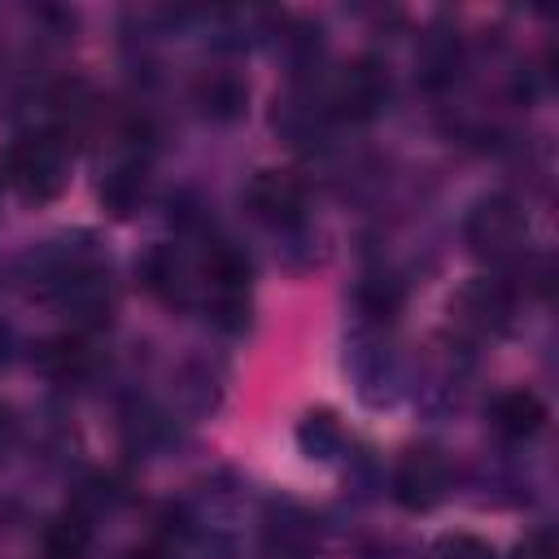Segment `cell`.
Listing matches in <instances>:
<instances>
[{
	"instance_id": "13",
	"label": "cell",
	"mask_w": 559,
	"mask_h": 559,
	"mask_svg": "<svg viewBox=\"0 0 559 559\" xmlns=\"http://www.w3.org/2000/svg\"><path fill=\"white\" fill-rule=\"evenodd\" d=\"M144 197V162L140 157H127V162H118L109 175H105V183H100V201H105V210L109 214H131L135 210V201Z\"/></svg>"
},
{
	"instance_id": "5",
	"label": "cell",
	"mask_w": 559,
	"mask_h": 559,
	"mask_svg": "<svg viewBox=\"0 0 559 559\" xmlns=\"http://www.w3.org/2000/svg\"><path fill=\"white\" fill-rule=\"evenodd\" d=\"M450 489V463L445 454L419 445V450H406L397 472H393V498L411 511H428L432 502H441Z\"/></svg>"
},
{
	"instance_id": "3",
	"label": "cell",
	"mask_w": 559,
	"mask_h": 559,
	"mask_svg": "<svg viewBox=\"0 0 559 559\" xmlns=\"http://www.w3.org/2000/svg\"><path fill=\"white\" fill-rule=\"evenodd\" d=\"M467 240L476 253L489 258H515L524 249V210L511 197H485L472 214H467Z\"/></svg>"
},
{
	"instance_id": "16",
	"label": "cell",
	"mask_w": 559,
	"mask_h": 559,
	"mask_svg": "<svg viewBox=\"0 0 559 559\" xmlns=\"http://www.w3.org/2000/svg\"><path fill=\"white\" fill-rule=\"evenodd\" d=\"M432 559H493V546L472 537V533H450V537L437 542Z\"/></svg>"
},
{
	"instance_id": "8",
	"label": "cell",
	"mask_w": 559,
	"mask_h": 559,
	"mask_svg": "<svg viewBox=\"0 0 559 559\" xmlns=\"http://www.w3.org/2000/svg\"><path fill=\"white\" fill-rule=\"evenodd\" d=\"M140 275H144V288L153 293V297H162V301H183L188 297V262H183V253L175 249V245H157L148 258H144V266H140Z\"/></svg>"
},
{
	"instance_id": "12",
	"label": "cell",
	"mask_w": 559,
	"mask_h": 559,
	"mask_svg": "<svg viewBox=\"0 0 559 559\" xmlns=\"http://www.w3.org/2000/svg\"><path fill=\"white\" fill-rule=\"evenodd\" d=\"M92 546V524L83 511H66L44 528V559H83Z\"/></svg>"
},
{
	"instance_id": "2",
	"label": "cell",
	"mask_w": 559,
	"mask_h": 559,
	"mask_svg": "<svg viewBox=\"0 0 559 559\" xmlns=\"http://www.w3.org/2000/svg\"><path fill=\"white\" fill-rule=\"evenodd\" d=\"M205 306L218 328L240 332L249 319V258L231 245H214L205 258Z\"/></svg>"
},
{
	"instance_id": "18",
	"label": "cell",
	"mask_w": 559,
	"mask_h": 559,
	"mask_svg": "<svg viewBox=\"0 0 559 559\" xmlns=\"http://www.w3.org/2000/svg\"><path fill=\"white\" fill-rule=\"evenodd\" d=\"M9 437H13V419H9V411L0 406V450L9 445Z\"/></svg>"
},
{
	"instance_id": "10",
	"label": "cell",
	"mask_w": 559,
	"mask_h": 559,
	"mask_svg": "<svg viewBox=\"0 0 559 559\" xmlns=\"http://www.w3.org/2000/svg\"><path fill=\"white\" fill-rule=\"evenodd\" d=\"M92 358H96V354H92V345H87L83 332H61V336L44 341L39 354H35L39 371L52 376V380H74V376H83V371L92 367Z\"/></svg>"
},
{
	"instance_id": "6",
	"label": "cell",
	"mask_w": 559,
	"mask_h": 559,
	"mask_svg": "<svg viewBox=\"0 0 559 559\" xmlns=\"http://www.w3.org/2000/svg\"><path fill=\"white\" fill-rule=\"evenodd\" d=\"M245 201H249L253 218L271 223V227H293L306 218V188L288 170H258L245 188Z\"/></svg>"
},
{
	"instance_id": "17",
	"label": "cell",
	"mask_w": 559,
	"mask_h": 559,
	"mask_svg": "<svg viewBox=\"0 0 559 559\" xmlns=\"http://www.w3.org/2000/svg\"><path fill=\"white\" fill-rule=\"evenodd\" d=\"M454 61H459V48H454L450 39H445V44H441V39H428V44H424V79H428V83H445V79L454 74Z\"/></svg>"
},
{
	"instance_id": "7",
	"label": "cell",
	"mask_w": 559,
	"mask_h": 559,
	"mask_svg": "<svg viewBox=\"0 0 559 559\" xmlns=\"http://www.w3.org/2000/svg\"><path fill=\"white\" fill-rule=\"evenodd\" d=\"M489 419H493V428H498L502 437L528 441V437H537V432L546 428V402H542L533 389H507V393L493 397Z\"/></svg>"
},
{
	"instance_id": "14",
	"label": "cell",
	"mask_w": 559,
	"mask_h": 559,
	"mask_svg": "<svg viewBox=\"0 0 559 559\" xmlns=\"http://www.w3.org/2000/svg\"><path fill=\"white\" fill-rule=\"evenodd\" d=\"M297 441H301V450H306L310 459H332V454L341 450L345 432H341V419H336L332 411H310V415L301 419V428H297Z\"/></svg>"
},
{
	"instance_id": "1",
	"label": "cell",
	"mask_w": 559,
	"mask_h": 559,
	"mask_svg": "<svg viewBox=\"0 0 559 559\" xmlns=\"http://www.w3.org/2000/svg\"><path fill=\"white\" fill-rule=\"evenodd\" d=\"M66 170H70V144L61 131H31L4 157V175L26 201L57 197L66 188Z\"/></svg>"
},
{
	"instance_id": "15",
	"label": "cell",
	"mask_w": 559,
	"mask_h": 559,
	"mask_svg": "<svg viewBox=\"0 0 559 559\" xmlns=\"http://www.w3.org/2000/svg\"><path fill=\"white\" fill-rule=\"evenodd\" d=\"M358 301H362L367 314L389 319V314L402 306V288H397V280H389V275H371V280L358 288Z\"/></svg>"
},
{
	"instance_id": "4",
	"label": "cell",
	"mask_w": 559,
	"mask_h": 559,
	"mask_svg": "<svg viewBox=\"0 0 559 559\" xmlns=\"http://www.w3.org/2000/svg\"><path fill=\"white\" fill-rule=\"evenodd\" d=\"M393 79L376 57H358L341 70L336 87H332V105L341 118H376L389 105Z\"/></svg>"
},
{
	"instance_id": "9",
	"label": "cell",
	"mask_w": 559,
	"mask_h": 559,
	"mask_svg": "<svg viewBox=\"0 0 559 559\" xmlns=\"http://www.w3.org/2000/svg\"><path fill=\"white\" fill-rule=\"evenodd\" d=\"M197 105L205 118H218V122H231L236 114H245L249 105V87L240 74L231 70H210L201 83H197Z\"/></svg>"
},
{
	"instance_id": "11",
	"label": "cell",
	"mask_w": 559,
	"mask_h": 559,
	"mask_svg": "<svg viewBox=\"0 0 559 559\" xmlns=\"http://www.w3.org/2000/svg\"><path fill=\"white\" fill-rule=\"evenodd\" d=\"M459 310H463V319H472L480 328H498L511 314V288L498 284V280H476V284L463 288Z\"/></svg>"
}]
</instances>
